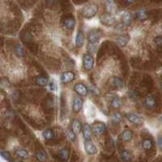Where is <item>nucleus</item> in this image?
Masks as SVG:
<instances>
[{
  "label": "nucleus",
  "instance_id": "f257e3e1",
  "mask_svg": "<svg viewBox=\"0 0 162 162\" xmlns=\"http://www.w3.org/2000/svg\"><path fill=\"white\" fill-rule=\"evenodd\" d=\"M97 11H98V8L96 4H89V5L84 7L83 11H82V14H83V16L84 18L91 19L96 15Z\"/></svg>",
  "mask_w": 162,
  "mask_h": 162
},
{
  "label": "nucleus",
  "instance_id": "f03ea898",
  "mask_svg": "<svg viewBox=\"0 0 162 162\" xmlns=\"http://www.w3.org/2000/svg\"><path fill=\"white\" fill-rule=\"evenodd\" d=\"M83 65L87 71H91L92 69L93 68L94 59L91 54H89V53L84 54V58H83Z\"/></svg>",
  "mask_w": 162,
  "mask_h": 162
},
{
  "label": "nucleus",
  "instance_id": "7ed1b4c3",
  "mask_svg": "<svg viewBox=\"0 0 162 162\" xmlns=\"http://www.w3.org/2000/svg\"><path fill=\"white\" fill-rule=\"evenodd\" d=\"M144 106L148 110H154L157 106V100L152 94H147L144 98Z\"/></svg>",
  "mask_w": 162,
  "mask_h": 162
},
{
  "label": "nucleus",
  "instance_id": "20e7f679",
  "mask_svg": "<svg viewBox=\"0 0 162 162\" xmlns=\"http://www.w3.org/2000/svg\"><path fill=\"white\" fill-rule=\"evenodd\" d=\"M101 37V32L100 30L94 29L90 31L89 33V44H98V42Z\"/></svg>",
  "mask_w": 162,
  "mask_h": 162
},
{
  "label": "nucleus",
  "instance_id": "39448f33",
  "mask_svg": "<svg viewBox=\"0 0 162 162\" xmlns=\"http://www.w3.org/2000/svg\"><path fill=\"white\" fill-rule=\"evenodd\" d=\"M100 20L102 25L106 26H112L115 24V17L110 13H106L104 14L100 17Z\"/></svg>",
  "mask_w": 162,
  "mask_h": 162
},
{
  "label": "nucleus",
  "instance_id": "423d86ee",
  "mask_svg": "<svg viewBox=\"0 0 162 162\" xmlns=\"http://www.w3.org/2000/svg\"><path fill=\"white\" fill-rule=\"evenodd\" d=\"M106 130V126L104 123L96 122L93 125V131L96 135H103Z\"/></svg>",
  "mask_w": 162,
  "mask_h": 162
},
{
  "label": "nucleus",
  "instance_id": "0eeeda50",
  "mask_svg": "<svg viewBox=\"0 0 162 162\" xmlns=\"http://www.w3.org/2000/svg\"><path fill=\"white\" fill-rule=\"evenodd\" d=\"M74 90H75L76 93L81 96H85L89 93L88 87L86 85H84V84H81V83H78V84H75Z\"/></svg>",
  "mask_w": 162,
  "mask_h": 162
},
{
  "label": "nucleus",
  "instance_id": "6e6552de",
  "mask_svg": "<svg viewBox=\"0 0 162 162\" xmlns=\"http://www.w3.org/2000/svg\"><path fill=\"white\" fill-rule=\"evenodd\" d=\"M62 25L66 30H73L76 26V20L73 16H66L63 19Z\"/></svg>",
  "mask_w": 162,
  "mask_h": 162
},
{
  "label": "nucleus",
  "instance_id": "1a4fd4ad",
  "mask_svg": "<svg viewBox=\"0 0 162 162\" xmlns=\"http://www.w3.org/2000/svg\"><path fill=\"white\" fill-rule=\"evenodd\" d=\"M126 118L130 123L133 124H136V125H140L143 123V118L139 114H135V113H127L126 115Z\"/></svg>",
  "mask_w": 162,
  "mask_h": 162
},
{
  "label": "nucleus",
  "instance_id": "9d476101",
  "mask_svg": "<svg viewBox=\"0 0 162 162\" xmlns=\"http://www.w3.org/2000/svg\"><path fill=\"white\" fill-rule=\"evenodd\" d=\"M76 78V75L72 71H65L62 74L61 76V80L63 84H69L75 79Z\"/></svg>",
  "mask_w": 162,
  "mask_h": 162
},
{
  "label": "nucleus",
  "instance_id": "9b49d317",
  "mask_svg": "<svg viewBox=\"0 0 162 162\" xmlns=\"http://www.w3.org/2000/svg\"><path fill=\"white\" fill-rule=\"evenodd\" d=\"M84 106V101L83 99L81 98L80 96H76L73 99V106H72V109H73L74 112L78 113L82 110Z\"/></svg>",
  "mask_w": 162,
  "mask_h": 162
},
{
  "label": "nucleus",
  "instance_id": "f8f14e48",
  "mask_svg": "<svg viewBox=\"0 0 162 162\" xmlns=\"http://www.w3.org/2000/svg\"><path fill=\"white\" fill-rule=\"evenodd\" d=\"M84 148H85V151L89 155H95L97 153V148L91 141H85Z\"/></svg>",
  "mask_w": 162,
  "mask_h": 162
},
{
  "label": "nucleus",
  "instance_id": "ddd939ff",
  "mask_svg": "<svg viewBox=\"0 0 162 162\" xmlns=\"http://www.w3.org/2000/svg\"><path fill=\"white\" fill-rule=\"evenodd\" d=\"M83 137L85 141H91L92 140V129L89 124H84L82 129Z\"/></svg>",
  "mask_w": 162,
  "mask_h": 162
},
{
  "label": "nucleus",
  "instance_id": "4468645a",
  "mask_svg": "<svg viewBox=\"0 0 162 162\" xmlns=\"http://www.w3.org/2000/svg\"><path fill=\"white\" fill-rule=\"evenodd\" d=\"M142 147L144 151L149 152V151H151V150L153 148V147H154V142H153V140H152V139L146 138V139L143 140Z\"/></svg>",
  "mask_w": 162,
  "mask_h": 162
},
{
  "label": "nucleus",
  "instance_id": "2eb2a0df",
  "mask_svg": "<svg viewBox=\"0 0 162 162\" xmlns=\"http://www.w3.org/2000/svg\"><path fill=\"white\" fill-rule=\"evenodd\" d=\"M84 43V34L81 30L78 31L76 37V45L78 48H81Z\"/></svg>",
  "mask_w": 162,
  "mask_h": 162
},
{
  "label": "nucleus",
  "instance_id": "dca6fc26",
  "mask_svg": "<svg viewBox=\"0 0 162 162\" xmlns=\"http://www.w3.org/2000/svg\"><path fill=\"white\" fill-rule=\"evenodd\" d=\"M35 157L39 162H46L47 160V153L44 150H39L35 153Z\"/></svg>",
  "mask_w": 162,
  "mask_h": 162
},
{
  "label": "nucleus",
  "instance_id": "f3484780",
  "mask_svg": "<svg viewBox=\"0 0 162 162\" xmlns=\"http://www.w3.org/2000/svg\"><path fill=\"white\" fill-rule=\"evenodd\" d=\"M129 40H130L129 35H121V36H119V37L117 38V43H118L119 46H126L127 44L128 43V42H129Z\"/></svg>",
  "mask_w": 162,
  "mask_h": 162
},
{
  "label": "nucleus",
  "instance_id": "a211bd4d",
  "mask_svg": "<svg viewBox=\"0 0 162 162\" xmlns=\"http://www.w3.org/2000/svg\"><path fill=\"white\" fill-rule=\"evenodd\" d=\"M15 155L19 157L21 159L24 160H27L29 158V153L28 152L27 150L23 149V148H18L15 151Z\"/></svg>",
  "mask_w": 162,
  "mask_h": 162
},
{
  "label": "nucleus",
  "instance_id": "6ab92c4d",
  "mask_svg": "<svg viewBox=\"0 0 162 162\" xmlns=\"http://www.w3.org/2000/svg\"><path fill=\"white\" fill-rule=\"evenodd\" d=\"M133 138V131L130 130H124L122 135H121V139L123 142H128L132 140Z\"/></svg>",
  "mask_w": 162,
  "mask_h": 162
},
{
  "label": "nucleus",
  "instance_id": "aec40b11",
  "mask_svg": "<svg viewBox=\"0 0 162 162\" xmlns=\"http://www.w3.org/2000/svg\"><path fill=\"white\" fill-rule=\"evenodd\" d=\"M59 155L60 159L63 162H66L70 157V152L67 148H62L59 152Z\"/></svg>",
  "mask_w": 162,
  "mask_h": 162
},
{
  "label": "nucleus",
  "instance_id": "412c9836",
  "mask_svg": "<svg viewBox=\"0 0 162 162\" xmlns=\"http://www.w3.org/2000/svg\"><path fill=\"white\" fill-rule=\"evenodd\" d=\"M120 157L124 162H130L132 159L131 155L127 150H121L120 151Z\"/></svg>",
  "mask_w": 162,
  "mask_h": 162
},
{
  "label": "nucleus",
  "instance_id": "4be33fe9",
  "mask_svg": "<svg viewBox=\"0 0 162 162\" xmlns=\"http://www.w3.org/2000/svg\"><path fill=\"white\" fill-rule=\"evenodd\" d=\"M135 16H136L138 20H141V21L146 20L147 19V11L145 10V9H140V10H139L137 12H136Z\"/></svg>",
  "mask_w": 162,
  "mask_h": 162
},
{
  "label": "nucleus",
  "instance_id": "5701e85b",
  "mask_svg": "<svg viewBox=\"0 0 162 162\" xmlns=\"http://www.w3.org/2000/svg\"><path fill=\"white\" fill-rule=\"evenodd\" d=\"M121 106H122V100L120 99V97L114 96L111 98V106L113 109H119Z\"/></svg>",
  "mask_w": 162,
  "mask_h": 162
},
{
  "label": "nucleus",
  "instance_id": "b1692460",
  "mask_svg": "<svg viewBox=\"0 0 162 162\" xmlns=\"http://www.w3.org/2000/svg\"><path fill=\"white\" fill-rule=\"evenodd\" d=\"M113 85L115 87L116 89H122L124 88V83L122 80V79L118 77V76H114L113 78Z\"/></svg>",
  "mask_w": 162,
  "mask_h": 162
},
{
  "label": "nucleus",
  "instance_id": "393cba45",
  "mask_svg": "<svg viewBox=\"0 0 162 162\" xmlns=\"http://www.w3.org/2000/svg\"><path fill=\"white\" fill-rule=\"evenodd\" d=\"M83 129V127H82V124L78 119H75V120L72 122V130L76 133V134H79L81 130Z\"/></svg>",
  "mask_w": 162,
  "mask_h": 162
},
{
  "label": "nucleus",
  "instance_id": "a878e982",
  "mask_svg": "<svg viewBox=\"0 0 162 162\" xmlns=\"http://www.w3.org/2000/svg\"><path fill=\"white\" fill-rule=\"evenodd\" d=\"M42 136L46 140H52L54 136V131L51 129H46V130L42 132Z\"/></svg>",
  "mask_w": 162,
  "mask_h": 162
},
{
  "label": "nucleus",
  "instance_id": "bb28decb",
  "mask_svg": "<svg viewBox=\"0 0 162 162\" xmlns=\"http://www.w3.org/2000/svg\"><path fill=\"white\" fill-rule=\"evenodd\" d=\"M35 82H36V84H37V85H39V86H46L47 84H48V79L44 77V76H38V77L36 78Z\"/></svg>",
  "mask_w": 162,
  "mask_h": 162
},
{
  "label": "nucleus",
  "instance_id": "cd10ccee",
  "mask_svg": "<svg viewBox=\"0 0 162 162\" xmlns=\"http://www.w3.org/2000/svg\"><path fill=\"white\" fill-rule=\"evenodd\" d=\"M131 14L129 12H125L123 15V25H125L126 27L130 26V23H131Z\"/></svg>",
  "mask_w": 162,
  "mask_h": 162
},
{
  "label": "nucleus",
  "instance_id": "c85d7f7f",
  "mask_svg": "<svg viewBox=\"0 0 162 162\" xmlns=\"http://www.w3.org/2000/svg\"><path fill=\"white\" fill-rule=\"evenodd\" d=\"M15 54H17L18 57H24L25 55V50L24 47L21 45L18 44L15 48Z\"/></svg>",
  "mask_w": 162,
  "mask_h": 162
},
{
  "label": "nucleus",
  "instance_id": "c756f323",
  "mask_svg": "<svg viewBox=\"0 0 162 162\" xmlns=\"http://www.w3.org/2000/svg\"><path fill=\"white\" fill-rule=\"evenodd\" d=\"M111 118H112V121L114 123H121V121L123 119V116L118 112H114V113H113L112 116H111Z\"/></svg>",
  "mask_w": 162,
  "mask_h": 162
},
{
  "label": "nucleus",
  "instance_id": "7c9ffc66",
  "mask_svg": "<svg viewBox=\"0 0 162 162\" xmlns=\"http://www.w3.org/2000/svg\"><path fill=\"white\" fill-rule=\"evenodd\" d=\"M66 136L68 138V140L71 142H75L76 140V133L72 129L66 130Z\"/></svg>",
  "mask_w": 162,
  "mask_h": 162
},
{
  "label": "nucleus",
  "instance_id": "2f4dec72",
  "mask_svg": "<svg viewBox=\"0 0 162 162\" xmlns=\"http://www.w3.org/2000/svg\"><path fill=\"white\" fill-rule=\"evenodd\" d=\"M49 89L52 92H54L56 90L57 84L54 79H52V80H50V82H49Z\"/></svg>",
  "mask_w": 162,
  "mask_h": 162
},
{
  "label": "nucleus",
  "instance_id": "473e14b6",
  "mask_svg": "<svg viewBox=\"0 0 162 162\" xmlns=\"http://www.w3.org/2000/svg\"><path fill=\"white\" fill-rule=\"evenodd\" d=\"M1 156L3 158L6 160H8V161H11V155L10 153L7 151H1Z\"/></svg>",
  "mask_w": 162,
  "mask_h": 162
},
{
  "label": "nucleus",
  "instance_id": "72a5a7b5",
  "mask_svg": "<svg viewBox=\"0 0 162 162\" xmlns=\"http://www.w3.org/2000/svg\"><path fill=\"white\" fill-rule=\"evenodd\" d=\"M1 86L3 87V88H9L11 86L10 82L6 78H3L2 80H1Z\"/></svg>",
  "mask_w": 162,
  "mask_h": 162
},
{
  "label": "nucleus",
  "instance_id": "f704fd0d",
  "mask_svg": "<svg viewBox=\"0 0 162 162\" xmlns=\"http://www.w3.org/2000/svg\"><path fill=\"white\" fill-rule=\"evenodd\" d=\"M97 45L98 44H89L88 46V49L91 52H96V49H97Z\"/></svg>",
  "mask_w": 162,
  "mask_h": 162
},
{
  "label": "nucleus",
  "instance_id": "c9c22d12",
  "mask_svg": "<svg viewBox=\"0 0 162 162\" xmlns=\"http://www.w3.org/2000/svg\"><path fill=\"white\" fill-rule=\"evenodd\" d=\"M157 145L160 149L162 150V135H158V137H157Z\"/></svg>",
  "mask_w": 162,
  "mask_h": 162
},
{
  "label": "nucleus",
  "instance_id": "e433bc0d",
  "mask_svg": "<svg viewBox=\"0 0 162 162\" xmlns=\"http://www.w3.org/2000/svg\"><path fill=\"white\" fill-rule=\"evenodd\" d=\"M130 97H134V99H138L139 98V95L136 92H131L130 93Z\"/></svg>",
  "mask_w": 162,
  "mask_h": 162
},
{
  "label": "nucleus",
  "instance_id": "4c0bfd02",
  "mask_svg": "<svg viewBox=\"0 0 162 162\" xmlns=\"http://www.w3.org/2000/svg\"><path fill=\"white\" fill-rule=\"evenodd\" d=\"M106 5H107V8H108L109 11H111L112 9H113V5H112V3H111L110 1H107Z\"/></svg>",
  "mask_w": 162,
  "mask_h": 162
},
{
  "label": "nucleus",
  "instance_id": "58836bf2",
  "mask_svg": "<svg viewBox=\"0 0 162 162\" xmlns=\"http://www.w3.org/2000/svg\"><path fill=\"white\" fill-rule=\"evenodd\" d=\"M125 2L127 3V4L130 5V4H133V3H135V0H125Z\"/></svg>",
  "mask_w": 162,
  "mask_h": 162
}]
</instances>
